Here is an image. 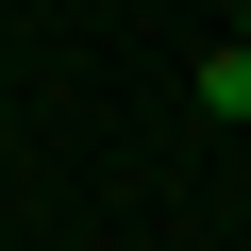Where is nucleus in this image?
Instances as JSON below:
<instances>
[{
    "mask_svg": "<svg viewBox=\"0 0 251 251\" xmlns=\"http://www.w3.org/2000/svg\"><path fill=\"white\" fill-rule=\"evenodd\" d=\"M201 117H251V34H234V50H201Z\"/></svg>",
    "mask_w": 251,
    "mask_h": 251,
    "instance_id": "f257e3e1",
    "label": "nucleus"
}]
</instances>
